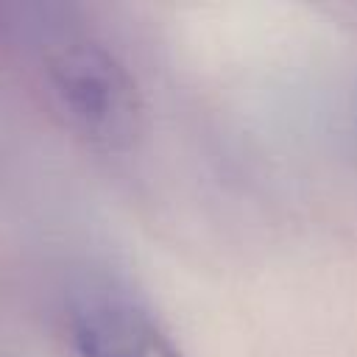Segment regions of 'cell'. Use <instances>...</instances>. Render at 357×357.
I'll use <instances>...</instances> for the list:
<instances>
[{"label": "cell", "mask_w": 357, "mask_h": 357, "mask_svg": "<svg viewBox=\"0 0 357 357\" xmlns=\"http://www.w3.org/2000/svg\"><path fill=\"white\" fill-rule=\"evenodd\" d=\"M64 324L75 357H187L167 324L134 290L109 279L75 284Z\"/></svg>", "instance_id": "obj_2"}, {"label": "cell", "mask_w": 357, "mask_h": 357, "mask_svg": "<svg viewBox=\"0 0 357 357\" xmlns=\"http://www.w3.org/2000/svg\"><path fill=\"white\" fill-rule=\"evenodd\" d=\"M61 112L95 145L128 148L142 128V100L128 67L100 42L67 39L47 56Z\"/></svg>", "instance_id": "obj_1"}]
</instances>
